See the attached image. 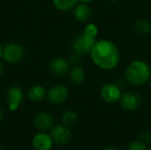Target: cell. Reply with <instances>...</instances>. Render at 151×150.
<instances>
[{
    "mask_svg": "<svg viewBox=\"0 0 151 150\" xmlns=\"http://www.w3.org/2000/svg\"><path fill=\"white\" fill-rule=\"evenodd\" d=\"M73 16L80 22H86L91 17V10L88 4L80 3L73 8Z\"/></svg>",
    "mask_w": 151,
    "mask_h": 150,
    "instance_id": "cell-13",
    "label": "cell"
},
{
    "mask_svg": "<svg viewBox=\"0 0 151 150\" xmlns=\"http://www.w3.org/2000/svg\"><path fill=\"white\" fill-rule=\"evenodd\" d=\"M50 150H51V149H50Z\"/></svg>",
    "mask_w": 151,
    "mask_h": 150,
    "instance_id": "cell-32",
    "label": "cell"
},
{
    "mask_svg": "<svg viewBox=\"0 0 151 150\" xmlns=\"http://www.w3.org/2000/svg\"><path fill=\"white\" fill-rule=\"evenodd\" d=\"M45 95H46L45 88L41 85L32 86L27 91V96L33 102H40L45 97Z\"/></svg>",
    "mask_w": 151,
    "mask_h": 150,
    "instance_id": "cell-14",
    "label": "cell"
},
{
    "mask_svg": "<svg viewBox=\"0 0 151 150\" xmlns=\"http://www.w3.org/2000/svg\"><path fill=\"white\" fill-rule=\"evenodd\" d=\"M6 98L8 101L9 110L11 111H16L24 100L23 90L18 86H12L8 89Z\"/></svg>",
    "mask_w": 151,
    "mask_h": 150,
    "instance_id": "cell-8",
    "label": "cell"
},
{
    "mask_svg": "<svg viewBox=\"0 0 151 150\" xmlns=\"http://www.w3.org/2000/svg\"><path fill=\"white\" fill-rule=\"evenodd\" d=\"M96 42V37L88 36L83 33L74 39L73 42V49L75 53H78L80 55L90 53Z\"/></svg>",
    "mask_w": 151,
    "mask_h": 150,
    "instance_id": "cell-5",
    "label": "cell"
},
{
    "mask_svg": "<svg viewBox=\"0 0 151 150\" xmlns=\"http://www.w3.org/2000/svg\"><path fill=\"white\" fill-rule=\"evenodd\" d=\"M70 68V63L67 59L63 57H55L50 63V71L57 76L65 74Z\"/></svg>",
    "mask_w": 151,
    "mask_h": 150,
    "instance_id": "cell-12",
    "label": "cell"
},
{
    "mask_svg": "<svg viewBox=\"0 0 151 150\" xmlns=\"http://www.w3.org/2000/svg\"><path fill=\"white\" fill-rule=\"evenodd\" d=\"M95 65L103 70H112L119 62V52L115 43L110 40L97 41L90 52Z\"/></svg>",
    "mask_w": 151,
    "mask_h": 150,
    "instance_id": "cell-1",
    "label": "cell"
},
{
    "mask_svg": "<svg viewBox=\"0 0 151 150\" xmlns=\"http://www.w3.org/2000/svg\"><path fill=\"white\" fill-rule=\"evenodd\" d=\"M50 134L54 141V144L58 146H65L72 140V132L69 126L63 124L55 125L50 128Z\"/></svg>",
    "mask_w": 151,
    "mask_h": 150,
    "instance_id": "cell-4",
    "label": "cell"
},
{
    "mask_svg": "<svg viewBox=\"0 0 151 150\" xmlns=\"http://www.w3.org/2000/svg\"><path fill=\"white\" fill-rule=\"evenodd\" d=\"M139 138H140V141H142L145 144L146 143H151V131L145 130V131L141 132Z\"/></svg>",
    "mask_w": 151,
    "mask_h": 150,
    "instance_id": "cell-21",
    "label": "cell"
},
{
    "mask_svg": "<svg viewBox=\"0 0 151 150\" xmlns=\"http://www.w3.org/2000/svg\"><path fill=\"white\" fill-rule=\"evenodd\" d=\"M3 58V48L0 45V59Z\"/></svg>",
    "mask_w": 151,
    "mask_h": 150,
    "instance_id": "cell-27",
    "label": "cell"
},
{
    "mask_svg": "<svg viewBox=\"0 0 151 150\" xmlns=\"http://www.w3.org/2000/svg\"><path fill=\"white\" fill-rule=\"evenodd\" d=\"M150 86H151V77H150Z\"/></svg>",
    "mask_w": 151,
    "mask_h": 150,
    "instance_id": "cell-29",
    "label": "cell"
},
{
    "mask_svg": "<svg viewBox=\"0 0 151 150\" xmlns=\"http://www.w3.org/2000/svg\"><path fill=\"white\" fill-rule=\"evenodd\" d=\"M80 3H83V4H89L91 2H93L94 0H78Z\"/></svg>",
    "mask_w": 151,
    "mask_h": 150,
    "instance_id": "cell-25",
    "label": "cell"
},
{
    "mask_svg": "<svg viewBox=\"0 0 151 150\" xmlns=\"http://www.w3.org/2000/svg\"><path fill=\"white\" fill-rule=\"evenodd\" d=\"M3 118H4V110L0 107V123L2 122Z\"/></svg>",
    "mask_w": 151,
    "mask_h": 150,
    "instance_id": "cell-23",
    "label": "cell"
},
{
    "mask_svg": "<svg viewBox=\"0 0 151 150\" xmlns=\"http://www.w3.org/2000/svg\"><path fill=\"white\" fill-rule=\"evenodd\" d=\"M148 150H151V147H150V149H148Z\"/></svg>",
    "mask_w": 151,
    "mask_h": 150,
    "instance_id": "cell-30",
    "label": "cell"
},
{
    "mask_svg": "<svg viewBox=\"0 0 151 150\" xmlns=\"http://www.w3.org/2000/svg\"><path fill=\"white\" fill-rule=\"evenodd\" d=\"M135 29L142 34H149L151 32V22L147 19H142L135 23Z\"/></svg>",
    "mask_w": 151,
    "mask_h": 150,
    "instance_id": "cell-18",
    "label": "cell"
},
{
    "mask_svg": "<svg viewBox=\"0 0 151 150\" xmlns=\"http://www.w3.org/2000/svg\"><path fill=\"white\" fill-rule=\"evenodd\" d=\"M78 2V0H52L54 7L57 10L62 11H66L73 9L77 5Z\"/></svg>",
    "mask_w": 151,
    "mask_h": 150,
    "instance_id": "cell-16",
    "label": "cell"
},
{
    "mask_svg": "<svg viewBox=\"0 0 151 150\" xmlns=\"http://www.w3.org/2000/svg\"><path fill=\"white\" fill-rule=\"evenodd\" d=\"M68 95H69L68 89L66 88L65 86L61 84L53 86L47 93L48 101L51 104H55V105H59L64 103L67 100Z\"/></svg>",
    "mask_w": 151,
    "mask_h": 150,
    "instance_id": "cell-7",
    "label": "cell"
},
{
    "mask_svg": "<svg viewBox=\"0 0 151 150\" xmlns=\"http://www.w3.org/2000/svg\"><path fill=\"white\" fill-rule=\"evenodd\" d=\"M54 141L50 133L41 132L36 133L32 139V146L35 150H50Z\"/></svg>",
    "mask_w": 151,
    "mask_h": 150,
    "instance_id": "cell-10",
    "label": "cell"
},
{
    "mask_svg": "<svg viewBox=\"0 0 151 150\" xmlns=\"http://www.w3.org/2000/svg\"><path fill=\"white\" fill-rule=\"evenodd\" d=\"M33 123L36 129L40 131H47L54 126V118L49 112L41 111L35 116Z\"/></svg>",
    "mask_w": 151,
    "mask_h": 150,
    "instance_id": "cell-11",
    "label": "cell"
},
{
    "mask_svg": "<svg viewBox=\"0 0 151 150\" xmlns=\"http://www.w3.org/2000/svg\"><path fill=\"white\" fill-rule=\"evenodd\" d=\"M127 150H148V148L144 142L142 141H134L129 145Z\"/></svg>",
    "mask_w": 151,
    "mask_h": 150,
    "instance_id": "cell-20",
    "label": "cell"
},
{
    "mask_svg": "<svg viewBox=\"0 0 151 150\" xmlns=\"http://www.w3.org/2000/svg\"><path fill=\"white\" fill-rule=\"evenodd\" d=\"M110 1H111V2H116V1H118V0H110Z\"/></svg>",
    "mask_w": 151,
    "mask_h": 150,
    "instance_id": "cell-28",
    "label": "cell"
},
{
    "mask_svg": "<svg viewBox=\"0 0 151 150\" xmlns=\"http://www.w3.org/2000/svg\"><path fill=\"white\" fill-rule=\"evenodd\" d=\"M77 119L78 116L73 111H66L61 116V124L66 126H71L76 123Z\"/></svg>",
    "mask_w": 151,
    "mask_h": 150,
    "instance_id": "cell-17",
    "label": "cell"
},
{
    "mask_svg": "<svg viewBox=\"0 0 151 150\" xmlns=\"http://www.w3.org/2000/svg\"><path fill=\"white\" fill-rule=\"evenodd\" d=\"M3 72H4V65H3V63L0 61V76L3 74Z\"/></svg>",
    "mask_w": 151,
    "mask_h": 150,
    "instance_id": "cell-24",
    "label": "cell"
},
{
    "mask_svg": "<svg viewBox=\"0 0 151 150\" xmlns=\"http://www.w3.org/2000/svg\"><path fill=\"white\" fill-rule=\"evenodd\" d=\"M119 103L123 110L127 111H134L141 107L142 99L140 95L134 92H127L121 95Z\"/></svg>",
    "mask_w": 151,
    "mask_h": 150,
    "instance_id": "cell-6",
    "label": "cell"
},
{
    "mask_svg": "<svg viewBox=\"0 0 151 150\" xmlns=\"http://www.w3.org/2000/svg\"><path fill=\"white\" fill-rule=\"evenodd\" d=\"M25 56L23 47L17 42H10L3 48V58L10 64L19 63Z\"/></svg>",
    "mask_w": 151,
    "mask_h": 150,
    "instance_id": "cell-3",
    "label": "cell"
},
{
    "mask_svg": "<svg viewBox=\"0 0 151 150\" xmlns=\"http://www.w3.org/2000/svg\"><path fill=\"white\" fill-rule=\"evenodd\" d=\"M70 78H71V80L74 84L76 85L82 84L86 78L84 69L80 65H74L70 70Z\"/></svg>",
    "mask_w": 151,
    "mask_h": 150,
    "instance_id": "cell-15",
    "label": "cell"
},
{
    "mask_svg": "<svg viewBox=\"0 0 151 150\" xmlns=\"http://www.w3.org/2000/svg\"><path fill=\"white\" fill-rule=\"evenodd\" d=\"M127 81L134 86H141L150 80L151 68L150 65L142 60H134L126 69Z\"/></svg>",
    "mask_w": 151,
    "mask_h": 150,
    "instance_id": "cell-2",
    "label": "cell"
},
{
    "mask_svg": "<svg viewBox=\"0 0 151 150\" xmlns=\"http://www.w3.org/2000/svg\"><path fill=\"white\" fill-rule=\"evenodd\" d=\"M81 55H80V54L74 52V54H73V55L70 56L69 60H68L69 63H70V64H76V63H78V62L81 60Z\"/></svg>",
    "mask_w": 151,
    "mask_h": 150,
    "instance_id": "cell-22",
    "label": "cell"
},
{
    "mask_svg": "<svg viewBox=\"0 0 151 150\" xmlns=\"http://www.w3.org/2000/svg\"><path fill=\"white\" fill-rule=\"evenodd\" d=\"M0 150H2V148H1V146H0Z\"/></svg>",
    "mask_w": 151,
    "mask_h": 150,
    "instance_id": "cell-31",
    "label": "cell"
},
{
    "mask_svg": "<svg viewBox=\"0 0 151 150\" xmlns=\"http://www.w3.org/2000/svg\"><path fill=\"white\" fill-rule=\"evenodd\" d=\"M85 34L91 36V37H96L98 34V27L96 25L93 24V23H88V25L85 26L84 28V32Z\"/></svg>",
    "mask_w": 151,
    "mask_h": 150,
    "instance_id": "cell-19",
    "label": "cell"
},
{
    "mask_svg": "<svg viewBox=\"0 0 151 150\" xmlns=\"http://www.w3.org/2000/svg\"><path fill=\"white\" fill-rule=\"evenodd\" d=\"M100 94L103 100L108 103H114L116 102H119V99L122 95L120 88L114 83L104 84L101 88Z\"/></svg>",
    "mask_w": 151,
    "mask_h": 150,
    "instance_id": "cell-9",
    "label": "cell"
},
{
    "mask_svg": "<svg viewBox=\"0 0 151 150\" xmlns=\"http://www.w3.org/2000/svg\"><path fill=\"white\" fill-rule=\"evenodd\" d=\"M102 150H119V149H116V148H114V147H106V148L103 149Z\"/></svg>",
    "mask_w": 151,
    "mask_h": 150,
    "instance_id": "cell-26",
    "label": "cell"
}]
</instances>
